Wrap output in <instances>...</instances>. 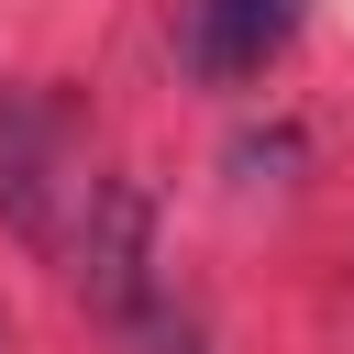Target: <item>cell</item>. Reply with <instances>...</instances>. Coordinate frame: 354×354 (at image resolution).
I'll list each match as a JSON object with an SVG mask.
<instances>
[{
  "mask_svg": "<svg viewBox=\"0 0 354 354\" xmlns=\"http://www.w3.org/2000/svg\"><path fill=\"white\" fill-rule=\"evenodd\" d=\"M55 188H88L66 177V111L44 88H0V221L22 243H55Z\"/></svg>",
  "mask_w": 354,
  "mask_h": 354,
  "instance_id": "2",
  "label": "cell"
},
{
  "mask_svg": "<svg viewBox=\"0 0 354 354\" xmlns=\"http://www.w3.org/2000/svg\"><path fill=\"white\" fill-rule=\"evenodd\" d=\"M77 288H88L100 321H144V299H155V199H144L133 177H88Z\"/></svg>",
  "mask_w": 354,
  "mask_h": 354,
  "instance_id": "1",
  "label": "cell"
},
{
  "mask_svg": "<svg viewBox=\"0 0 354 354\" xmlns=\"http://www.w3.org/2000/svg\"><path fill=\"white\" fill-rule=\"evenodd\" d=\"M166 354H210V332H166Z\"/></svg>",
  "mask_w": 354,
  "mask_h": 354,
  "instance_id": "4",
  "label": "cell"
},
{
  "mask_svg": "<svg viewBox=\"0 0 354 354\" xmlns=\"http://www.w3.org/2000/svg\"><path fill=\"white\" fill-rule=\"evenodd\" d=\"M288 33H299V0H188V77H210V88H243V77H266L277 55H288Z\"/></svg>",
  "mask_w": 354,
  "mask_h": 354,
  "instance_id": "3",
  "label": "cell"
}]
</instances>
